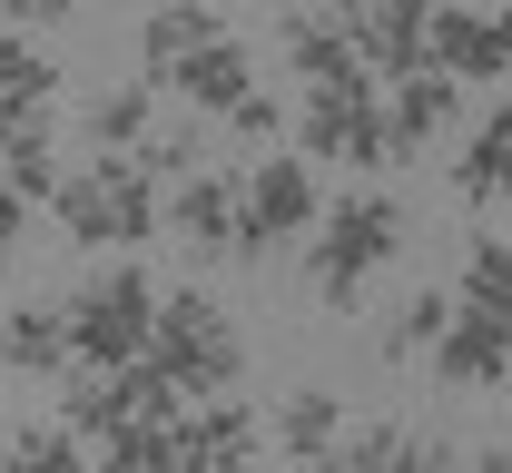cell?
<instances>
[{"label": "cell", "mask_w": 512, "mask_h": 473, "mask_svg": "<svg viewBox=\"0 0 512 473\" xmlns=\"http://www.w3.org/2000/svg\"><path fill=\"white\" fill-rule=\"evenodd\" d=\"M60 326H69V375H128L148 355V326H158V286L138 257H109L89 267L60 296Z\"/></svg>", "instance_id": "6da1fadb"}, {"label": "cell", "mask_w": 512, "mask_h": 473, "mask_svg": "<svg viewBox=\"0 0 512 473\" xmlns=\"http://www.w3.org/2000/svg\"><path fill=\"white\" fill-rule=\"evenodd\" d=\"M138 365H158L188 405H217L247 375V336H237V316L207 286H158V326H148V355Z\"/></svg>", "instance_id": "7a4b0ae2"}, {"label": "cell", "mask_w": 512, "mask_h": 473, "mask_svg": "<svg viewBox=\"0 0 512 473\" xmlns=\"http://www.w3.org/2000/svg\"><path fill=\"white\" fill-rule=\"evenodd\" d=\"M394 247H404V207L384 198V188H345L316 217V237H306V286H316L325 306H355Z\"/></svg>", "instance_id": "3957f363"}, {"label": "cell", "mask_w": 512, "mask_h": 473, "mask_svg": "<svg viewBox=\"0 0 512 473\" xmlns=\"http://www.w3.org/2000/svg\"><path fill=\"white\" fill-rule=\"evenodd\" d=\"M50 207H60V227L79 237V247H119V257H128V247L158 237V188H148L128 158H89V168H69Z\"/></svg>", "instance_id": "277c9868"}, {"label": "cell", "mask_w": 512, "mask_h": 473, "mask_svg": "<svg viewBox=\"0 0 512 473\" xmlns=\"http://www.w3.org/2000/svg\"><path fill=\"white\" fill-rule=\"evenodd\" d=\"M316 217H325L316 168L266 148L247 178H237V247H227V257H256V267H266V247H286V237H316Z\"/></svg>", "instance_id": "5b68a950"}, {"label": "cell", "mask_w": 512, "mask_h": 473, "mask_svg": "<svg viewBox=\"0 0 512 473\" xmlns=\"http://www.w3.org/2000/svg\"><path fill=\"white\" fill-rule=\"evenodd\" d=\"M296 148H306V168H316V158H335V168H394V158H384V89L375 79H355V89H306Z\"/></svg>", "instance_id": "8992f818"}, {"label": "cell", "mask_w": 512, "mask_h": 473, "mask_svg": "<svg viewBox=\"0 0 512 473\" xmlns=\"http://www.w3.org/2000/svg\"><path fill=\"white\" fill-rule=\"evenodd\" d=\"M424 69L434 79H512V10H424Z\"/></svg>", "instance_id": "52a82bcc"}, {"label": "cell", "mask_w": 512, "mask_h": 473, "mask_svg": "<svg viewBox=\"0 0 512 473\" xmlns=\"http://www.w3.org/2000/svg\"><path fill=\"white\" fill-rule=\"evenodd\" d=\"M335 30H345V50H355V69H365L375 89H394V79L424 69V10H414V0H345Z\"/></svg>", "instance_id": "ba28073f"}, {"label": "cell", "mask_w": 512, "mask_h": 473, "mask_svg": "<svg viewBox=\"0 0 512 473\" xmlns=\"http://www.w3.org/2000/svg\"><path fill=\"white\" fill-rule=\"evenodd\" d=\"M247 89H256V50L237 40V30H217L197 60H178V79L158 89V109H178V119H227Z\"/></svg>", "instance_id": "9c48e42d"}, {"label": "cell", "mask_w": 512, "mask_h": 473, "mask_svg": "<svg viewBox=\"0 0 512 473\" xmlns=\"http://www.w3.org/2000/svg\"><path fill=\"white\" fill-rule=\"evenodd\" d=\"M256 444H266V424H256L247 395L178 414V473H256Z\"/></svg>", "instance_id": "30bf717a"}, {"label": "cell", "mask_w": 512, "mask_h": 473, "mask_svg": "<svg viewBox=\"0 0 512 473\" xmlns=\"http://www.w3.org/2000/svg\"><path fill=\"white\" fill-rule=\"evenodd\" d=\"M158 237H178L188 257H227L237 247V178L227 168H197L158 198Z\"/></svg>", "instance_id": "8fae6325"}, {"label": "cell", "mask_w": 512, "mask_h": 473, "mask_svg": "<svg viewBox=\"0 0 512 473\" xmlns=\"http://www.w3.org/2000/svg\"><path fill=\"white\" fill-rule=\"evenodd\" d=\"M453 109H463V89L434 79V69L394 79V89H384V158H424V148L453 129Z\"/></svg>", "instance_id": "7c38bea8"}, {"label": "cell", "mask_w": 512, "mask_h": 473, "mask_svg": "<svg viewBox=\"0 0 512 473\" xmlns=\"http://www.w3.org/2000/svg\"><path fill=\"white\" fill-rule=\"evenodd\" d=\"M453 188L473 207H512V89L463 129V158H453Z\"/></svg>", "instance_id": "4fadbf2b"}, {"label": "cell", "mask_w": 512, "mask_h": 473, "mask_svg": "<svg viewBox=\"0 0 512 473\" xmlns=\"http://www.w3.org/2000/svg\"><path fill=\"white\" fill-rule=\"evenodd\" d=\"M503 365H512V336L493 326V316L453 306V326L434 336V375H444V385H463V395H483V385H503Z\"/></svg>", "instance_id": "5bb4252c"}, {"label": "cell", "mask_w": 512, "mask_h": 473, "mask_svg": "<svg viewBox=\"0 0 512 473\" xmlns=\"http://www.w3.org/2000/svg\"><path fill=\"white\" fill-rule=\"evenodd\" d=\"M0 188L30 207L60 198V138H50V109L40 119H0Z\"/></svg>", "instance_id": "9a60e30c"}, {"label": "cell", "mask_w": 512, "mask_h": 473, "mask_svg": "<svg viewBox=\"0 0 512 473\" xmlns=\"http://www.w3.org/2000/svg\"><path fill=\"white\" fill-rule=\"evenodd\" d=\"M217 30H227V20H217V10H197V0H178V10H148V30H138V50H148V79H138V89L158 99V89L178 79V60H197Z\"/></svg>", "instance_id": "2e32d148"}, {"label": "cell", "mask_w": 512, "mask_h": 473, "mask_svg": "<svg viewBox=\"0 0 512 473\" xmlns=\"http://www.w3.org/2000/svg\"><path fill=\"white\" fill-rule=\"evenodd\" d=\"M0 365L10 375H69V326H60L50 296H30V306L0 316Z\"/></svg>", "instance_id": "e0dca14e"}, {"label": "cell", "mask_w": 512, "mask_h": 473, "mask_svg": "<svg viewBox=\"0 0 512 473\" xmlns=\"http://www.w3.org/2000/svg\"><path fill=\"white\" fill-rule=\"evenodd\" d=\"M276 444H286V464H325L335 444H345V395H325V385H296L286 405H276V424H266Z\"/></svg>", "instance_id": "ac0fdd59"}, {"label": "cell", "mask_w": 512, "mask_h": 473, "mask_svg": "<svg viewBox=\"0 0 512 473\" xmlns=\"http://www.w3.org/2000/svg\"><path fill=\"white\" fill-rule=\"evenodd\" d=\"M286 60H296L306 89H355V79H365L355 50H345V30H335V10H296V20H286Z\"/></svg>", "instance_id": "d6986e66"}, {"label": "cell", "mask_w": 512, "mask_h": 473, "mask_svg": "<svg viewBox=\"0 0 512 473\" xmlns=\"http://www.w3.org/2000/svg\"><path fill=\"white\" fill-rule=\"evenodd\" d=\"M50 89H60V60L30 30H0V119H40Z\"/></svg>", "instance_id": "ffe728a7"}, {"label": "cell", "mask_w": 512, "mask_h": 473, "mask_svg": "<svg viewBox=\"0 0 512 473\" xmlns=\"http://www.w3.org/2000/svg\"><path fill=\"white\" fill-rule=\"evenodd\" d=\"M148 129H158V99H148L138 79H128V89H99V99L79 109V138H89L99 158H128V148H138Z\"/></svg>", "instance_id": "44dd1931"}, {"label": "cell", "mask_w": 512, "mask_h": 473, "mask_svg": "<svg viewBox=\"0 0 512 473\" xmlns=\"http://www.w3.org/2000/svg\"><path fill=\"white\" fill-rule=\"evenodd\" d=\"M453 306L493 316V326L512 336V247H503V237H483V247L463 257V286H453Z\"/></svg>", "instance_id": "7402d4cb"}, {"label": "cell", "mask_w": 512, "mask_h": 473, "mask_svg": "<svg viewBox=\"0 0 512 473\" xmlns=\"http://www.w3.org/2000/svg\"><path fill=\"white\" fill-rule=\"evenodd\" d=\"M444 326H453V286H414V296L384 316V355H434Z\"/></svg>", "instance_id": "603a6c76"}, {"label": "cell", "mask_w": 512, "mask_h": 473, "mask_svg": "<svg viewBox=\"0 0 512 473\" xmlns=\"http://www.w3.org/2000/svg\"><path fill=\"white\" fill-rule=\"evenodd\" d=\"M0 473H89V444L69 424H20L10 454H0Z\"/></svg>", "instance_id": "cb8c5ba5"}, {"label": "cell", "mask_w": 512, "mask_h": 473, "mask_svg": "<svg viewBox=\"0 0 512 473\" xmlns=\"http://www.w3.org/2000/svg\"><path fill=\"white\" fill-rule=\"evenodd\" d=\"M99 473H178V424H119L99 444Z\"/></svg>", "instance_id": "d4e9b609"}, {"label": "cell", "mask_w": 512, "mask_h": 473, "mask_svg": "<svg viewBox=\"0 0 512 473\" xmlns=\"http://www.w3.org/2000/svg\"><path fill=\"white\" fill-rule=\"evenodd\" d=\"M227 129H237V138H266V148H276V129H286V109H276L266 89H247V99L227 109Z\"/></svg>", "instance_id": "484cf974"}, {"label": "cell", "mask_w": 512, "mask_h": 473, "mask_svg": "<svg viewBox=\"0 0 512 473\" xmlns=\"http://www.w3.org/2000/svg\"><path fill=\"white\" fill-rule=\"evenodd\" d=\"M453 473H512V454H503V444H463V464H453Z\"/></svg>", "instance_id": "4316f807"}, {"label": "cell", "mask_w": 512, "mask_h": 473, "mask_svg": "<svg viewBox=\"0 0 512 473\" xmlns=\"http://www.w3.org/2000/svg\"><path fill=\"white\" fill-rule=\"evenodd\" d=\"M296 473H345V464H335V454H325V464H296Z\"/></svg>", "instance_id": "83f0119b"}, {"label": "cell", "mask_w": 512, "mask_h": 473, "mask_svg": "<svg viewBox=\"0 0 512 473\" xmlns=\"http://www.w3.org/2000/svg\"><path fill=\"white\" fill-rule=\"evenodd\" d=\"M0 286H10V247H0Z\"/></svg>", "instance_id": "f1b7e54d"}, {"label": "cell", "mask_w": 512, "mask_h": 473, "mask_svg": "<svg viewBox=\"0 0 512 473\" xmlns=\"http://www.w3.org/2000/svg\"><path fill=\"white\" fill-rule=\"evenodd\" d=\"M503 395H512V365H503Z\"/></svg>", "instance_id": "f546056e"}]
</instances>
